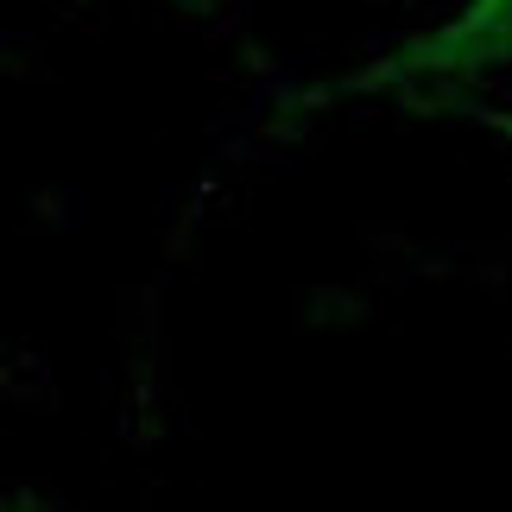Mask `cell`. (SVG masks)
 Here are the masks:
<instances>
[{"label": "cell", "mask_w": 512, "mask_h": 512, "mask_svg": "<svg viewBox=\"0 0 512 512\" xmlns=\"http://www.w3.org/2000/svg\"><path fill=\"white\" fill-rule=\"evenodd\" d=\"M500 70H512V0H462L449 19L411 32L405 45L380 51L373 64L336 76L329 102H354V95H367V102H386V95L424 102V95L487 83Z\"/></svg>", "instance_id": "1"}]
</instances>
